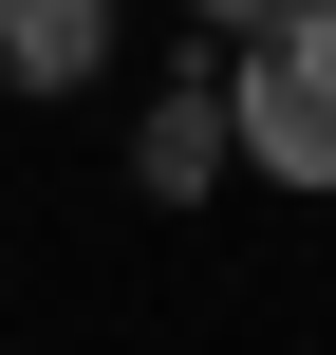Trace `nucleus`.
Here are the masks:
<instances>
[{"label": "nucleus", "mask_w": 336, "mask_h": 355, "mask_svg": "<svg viewBox=\"0 0 336 355\" xmlns=\"http://www.w3.org/2000/svg\"><path fill=\"white\" fill-rule=\"evenodd\" d=\"M224 150L281 168V187H336V0H299L281 37H243V75H224Z\"/></svg>", "instance_id": "f257e3e1"}, {"label": "nucleus", "mask_w": 336, "mask_h": 355, "mask_svg": "<svg viewBox=\"0 0 336 355\" xmlns=\"http://www.w3.org/2000/svg\"><path fill=\"white\" fill-rule=\"evenodd\" d=\"M112 56V0H0V94H75Z\"/></svg>", "instance_id": "f03ea898"}, {"label": "nucleus", "mask_w": 336, "mask_h": 355, "mask_svg": "<svg viewBox=\"0 0 336 355\" xmlns=\"http://www.w3.org/2000/svg\"><path fill=\"white\" fill-rule=\"evenodd\" d=\"M131 168H150L168 206H187L206 168H243V150H224V75H168V94H150V131H131Z\"/></svg>", "instance_id": "7ed1b4c3"}, {"label": "nucleus", "mask_w": 336, "mask_h": 355, "mask_svg": "<svg viewBox=\"0 0 336 355\" xmlns=\"http://www.w3.org/2000/svg\"><path fill=\"white\" fill-rule=\"evenodd\" d=\"M187 19H224V37H281V19H299V0H187Z\"/></svg>", "instance_id": "20e7f679"}]
</instances>
